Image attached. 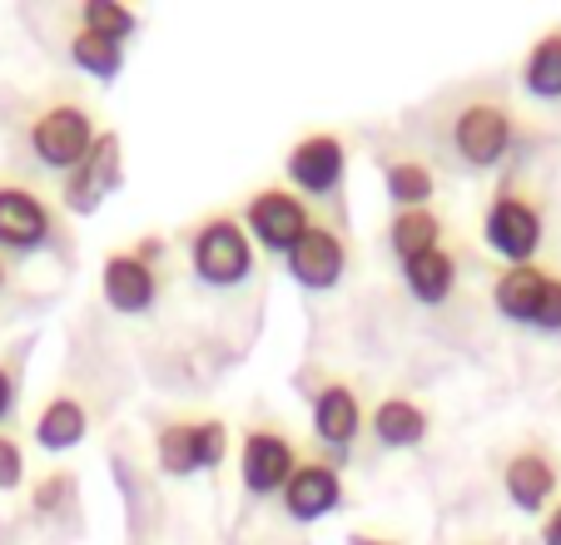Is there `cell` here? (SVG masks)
Segmentation results:
<instances>
[{
    "label": "cell",
    "instance_id": "obj_27",
    "mask_svg": "<svg viewBox=\"0 0 561 545\" xmlns=\"http://www.w3.org/2000/svg\"><path fill=\"white\" fill-rule=\"evenodd\" d=\"M25 486V451L11 431H0V491H21Z\"/></svg>",
    "mask_w": 561,
    "mask_h": 545
},
{
    "label": "cell",
    "instance_id": "obj_19",
    "mask_svg": "<svg viewBox=\"0 0 561 545\" xmlns=\"http://www.w3.org/2000/svg\"><path fill=\"white\" fill-rule=\"evenodd\" d=\"M522 90L531 100H547V105L561 100V25H547L531 40L527 60H522Z\"/></svg>",
    "mask_w": 561,
    "mask_h": 545
},
{
    "label": "cell",
    "instance_id": "obj_25",
    "mask_svg": "<svg viewBox=\"0 0 561 545\" xmlns=\"http://www.w3.org/2000/svg\"><path fill=\"white\" fill-rule=\"evenodd\" d=\"M31 506H35V515H41V521H50V515H70V511H75V476H70V472L41 476V486H35Z\"/></svg>",
    "mask_w": 561,
    "mask_h": 545
},
{
    "label": "cell",
    "instance_id": "obj_18",
    "mask_svg": "<svg viewBox=\"0 0 561 545\" xmlns=\"http://www.w3.org/2000/svg\"><path fill=\"white\" fill-rule=\"evenodd\" d=\"M403 283L423 308H443L457 293V253L443 243V248H427L423 258H408Z\"/></svg>",
    "mask_w": 561,
    "mask_h": 545
},
{
    "label": "cell",
    "instance_id": "obj_5",
    "mask_svg": "<svg viewBox=\"0 0 561 545\" xmlns=\"http://www.w3.org/2000/svg\"><path fill=\"white\" fill-rule=\"evenodd\" d=\"M25 139H31L35 164L55 169V174H70V169L95 149L100 129H95V115H90L85 105H75V100H50L45 109L31 115Z\"/></svg>",
    "mask_w": 561,
    "mask_h": 545
},
{
    "label": "cell",
    "instance_id": "obj_9",
    "mask_svg": "<svg viewBox=\"0 0 561 545\" xmlns=\"http://www.w3.org/2000/svg\"><path fill=\"white\" fill-rule=\"evenodd\" d=\"M288 189L304 194V199H333L343 189V174H348V144L329 129L304 135L288 149Z\"/></svg>",
    "mask_w": 561,
    "mask_h": 545
},
{
    "label": "cell",
    "instance_id": "obj_7",
    "mask_svg": "<svg viewBox=\"0 0 561 545\" xmlns=\"http://www.w3.org/2000/svg\"><path fill=\"white\" fill-rule=\"evenodd\" d=\"M244 229L254 239V248H268L278 258H288L298 239L313 229V213H308V199L284 184H268V189H254L244 199Z\"/></svg>",
    "mask_w": 561,
    "mask_h": 545
},
{
    "label": "cell",
    "instance_id": "obj_31",
    "mask_svg": "<svg viewBox=\"0 0 561 545\" xmlns=\"http://www.w3.org/2000/svg\"><path fill=\"white\" fill-rule=\"evenodd\" d=\"M0 293H5V258H0Z\"/></svg>",
    "mask_w": 561,
    "mask_h": 545
},
{
    "label": "cell",
    "instance_id": "obj_13",
    "mask_svg": "<svg viewBox=\"0 0 561 545\" xmlns=\"http://www.w3.org/2000/svg\"><path fill=\"white\" fill-rule=\"evenodd\" d=\"M502 491H507V501L517 506V511L547 515V506L557 501V491H561V472H557V462H551V451L547 447L512 451L507 466H502Z\"/></svg>",
    "mask_w": 561,
    "mask_h": 545
},
{
    "label": "cell",
    "instance_id": "obj_6",
    "mask_svg": "<svg viewBox=\"0 0 561 545\" xmlns=\"http://www.w3.org/2000/svg\"><path fill=\"white\" fill-rule=\"evenodd\" d=\"M159 248H164L159 239H139L135 248H115L105 258V268H100V293H105V303L115 308V313L139 317V313L154 308V298H159V268H154Z\"/></svg>",
    "mask_w": 561,
    "mask_h": 545
},
{
    "label": "cell",
    "instance_id": "obj_4",
    "mask_svg": "<svg viewBox=\"0 0 561 545\" xmlns=\"http://www.w3.org/2000/svg\"><path fill=\"white\" fill-rule=\"evenodd\" d=\"M482 243L497 253L502 263H537V248L547 243V213H541L537 194L522 184H502L488 204L482 219Z\"/></svg>",
    "mask_w": 561,
    "mask_h": 545
},
{
    "label": "cell",
    "instance_id": "obj_28",
    "mask_svg": "<svg viewBox=\"0 0 561 545\" xmlns=\"http://www.w3.org/2000/svg\"><path fill=\"white\" fill-rule=\"evenodd\" d=\"M15 397H21V378H15V368L0 357V431L15 417Z\"/></svg>",
    "mask_w": 561,
    "mask_h": 545
},
{
    "label": "cell",
    "instance_id": "obj_32",
    "mask_svg": "<svg viewBox=\"0 0 561 545\" xmlns=\"http://www.w3.org/2000/svg\"><path fill=\"white\" fill-rule=\"evenodd\" d=\"M467 545H502V541H492V535H488V541H467Z\"/></svg>",
    "mask_w": 561,
    "mask_h": 545
},
{
    "label": "cell",
    "instance_id": "obj_1",
    "mask_svg": "<svg viewBox=\"0 0 561 545\" xmlns=\"http://www.w3.org/2000/svg\"><path fill=\"white\" fill-rule=\"evenodd\" d=\"M447 144L467 169H497L517 144V115L507 109L502 95H467L462 105L447 115Z\"/></svg>",
    "mask_w": 561,
    "mask_h": 545
},
{
    "label": "cell",
    "instance_id": "obj_29",
    "mask_svg": "<svg viewBox=\"0 0 561 545\" xmlns=\"http://www.w3.org/2000/svg\"><path fill=\"white\" fill-rule=\"evenodd\" d=\"M541 545H561V501H551L541 515Z\"/></svg>",
    "mask_w": 561,
    "mask_h": 545
},
{
    "label": "cell",
    "instance_id": "obj_21",
    "mask_svg": "<svg viewBox=\"0 0 561 545\" xmlns=\"http://www.w3.org/2000/svg\"><path fill=\"white\" fill-rule=\"evenodd\" d=\"M382 184H388L392 213L398 209H427L433 194H437V174H433V164H423V159H392V164L382 169Z\"/></svg>",
    "mask_w": 561,
    "mask_h": 545
},
{
    "label": "cell",
    "instance_id": "obj_23",
    "mask_svg": "<svg viewBox=\"0 0 561 545\" xmlns=\"http://www.w3.org/2000/svg\"><path fill=\"white\" fill-rule=\"evenodd\" d=\"M159 472L170 476H194L199 472V451H194V421H164L154 437Z\"/></svg>",
    "mask_w": 561,
    "mask_h": 545
},
{
    "label": "cell",
    "instance_id": "obj_2",
    "mask_svg": "<svg viewBox=\"0 0 561 545\" xmlns=\"http://www.w3.org/2000/svg\"><path fill=\"white\" fill-rule=\"evenodd\" d=\"M190 268L209 288H239L254 272V239L244 219L233 213H209L190 229Z\"/></svg>",
    "mask_w": 561,
    "mask_h": 545
},
{
    "label": "cell",
    "instance_id": "obj_10",
    "mask_svg": "<svg viewBox=\"0 0 561 545\" xmlns=\"http://www.w3.org/2000/svg\"><path fill=\"white\" fill-rule=\"evenodd\" d=\"M298 472V441L278 427H249L239 441V482L249 496H278Z\"/></svg>",
    "mask_w": 561,
    "mask_h": 545
},
{
    "label": "cell",
    "instance_id": "obj_3",
    "mask_svg": "<svg viewBox=\"0 0 561 545\" xmlns=\"http://www.w3.org/2000/svg\"><path fill=\"white\" fill-rule=\"evenodd\" d=\"M492 308L531 333H561V272L541 263H512L492 278Z\"/></svg>",
    "mask_w": 561,
    "mask_h": 545
},
{
    "label": "cell",
    "instance_id": "obj_12",
    "mask_svg": "<svg viewBox=\"0 0 561 545\" xmlns=\"http://www.w3.org/2000/svg\"><path fill=\"white\" fill-rule=\"evenodd\" d=\"M288 278L308 293H329V288L343 283V272H348V239H343L333 223H313L304 239L288 248Z\"/></svg>",
    "mask_w": 561,
    "mask_h": 545
},
{
    "label": "cell",
    "instance_id": "obj_24",
    "mask_svg": "<svg viewBox=\"0 0 561 545\" xmlns=\"http://www.w3.org/2000/svg\"><path fill=\"white\" fill-rule=\"evenodd\" d=\"M135 25H139V15L129 11V5H119V0H85V5H80V31L105 35V40H115V45H125L129 35H135Z\"/></svg>",
    "mask_w": 561,
    "mask_h": 545
},
{
    "label": "cell",
    "instance_id": "obj_22",
    "mask_svg": "<svg viewBox=\"0 0 561 545\" xmlns=\"http://www.w3.org/2000/svg\"><path fill=\"white\" fill-rule=\"evenodd\" d=\"M70 60H75V70H85L90 80L110 84L119 70H125V45L105 40V35H90V31H75L70 35Z\"/></svg>",
    "mask_w": 561,
    "mask_h": 545
},
{
    "label": "cell",
    "instance_id": "obj_15",
    "mask_svg": "<svg viewBox=\"0 0 561 545\" xmlns=\"http://www.w3.org/2000/svg\"><path fill=\"white\" fill-rule=\"evenodd\" d=\"M368 427H373V441H378V447L413 451V447H423L427 431H433V411H427L417 397H408V392H388V397L368 411Z\"/></svg>",
    "mask_w": 561,
    "mask_h": 545
},
{
    "label": "cell",
    "instance_id": "obj_11",
    "mask_svg": "<svg viewBox=\"0 0 561 545\" xmlns=\"http://www.w3.org/2000/svg\"><path fill=\"white\" fill-rule=\"evenodd\" d=\"M55 239V209L15 178H0V248L5 253H35Z\"/></svg>",
    "mask_w": 561,
    "mask_h": 545
},
{
    "label": "cell",
    "instance_id": "obj_16",
    "mask_svg": "<svg viewBox=\"0 0 561 545\" xmlns=\"http://www.w3.org/2000/svg\"><path fill=\"white\" fill-rule=\"evenodd\" d=\"M363 431V402L348 382H323L313 392V437L323 447H353Z\"/></svg>",
    "mask_w": 561,
    "mask_h": 545
},
{
    "label": "cell",
    "instance_id": "obj_26",
    "mask_svg": "<svg viewBox=\"0 0 561 545\" xmlns=\"http://www.w3.org/2000/svg\"><path fill=\"white\" fill-rule=\"evenodd\" d=\"M194 451H199V472H214L229 456V421L224 417L194 421Z\"/></svg>",
    "mask_w": 561,
    "mask_h": 545
},
{
    "label": "cell",
    "instance_id": "obj_14",
    "mask_svg": "<svg viewBox=\"0 0 561 545\" xmlns=\"http://www.w3.org/2000/svg\"><path fill=\"white\" fill-rule=\"evenodd\" d=\"M278 501H284L288 521H298V525H313V521H323V515H333L343 506V476H339V466L298 462V472L284 482Z\"/></svg>",
    "mask_w": 561,
    "mask_h": 545
},
{
    "label": "cell",
    "instance_id": "obj_17",
    "mask_svg": "<svg viewBox=\"0 0 561 545\" xmlns=\"http://www.w3.org/2000/svg\"><path fill=\"white\" fill-rule=\"evenodd\" d=\"M85 431H90V407L75 397V392H55V397L41 407V417H35V447L70 451L85 441Z\"/></svg>",
    "mask_w": 561,
    "mask_h": 545
},
{
    "label": "cell",
    "instance_id": "obj_20",
    "mask_svg": "<svg viewBox=\"0 0 561 545\" xmlns=\"http://www.w3.org/2000/svg\"><path fill=\"white\" fill-rule=\"evenodd\" d=\"M388 243L398 253V263L423 258L427 248H443V219L433 209H398L388 219Z\"/></svg>",
    "mask_w": 561,
    "mask_h": 545
},
{
    "label": "cell",
    "instance_id": "obj_30",
    "mask_svg": "<svg viewBox=\"0 0 561 545\" xmlns=\"http://www.w3.org/2000/svg\"><path fill=\"white\" fill-rule=\"evenodd\" d=\"M348 545H398V541H382V535H363V531H353V535H348Z\"/></svg>",
    "mask_w": 561,
    "mask_h": 545
},
{
    "label": "cell",
    "instance_id": "obj_8",
    "mask_svg": "<svg viewBox=\"0 0 561 545\" xmlns=\"http://www.w3.org/2000/svg\"><path fill=\"white\" fill-rule=\"evenodd\" d=\"M125 184V144H119V135L115 129H100V139H95V149H90L80 164L65 174V184H60V204L70 213H95L100 204L110 199V194Z\"/></svg>",
    "mask_w": 561,
    "mask_h": 545
}]
</instances>
